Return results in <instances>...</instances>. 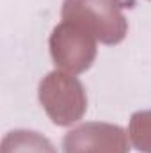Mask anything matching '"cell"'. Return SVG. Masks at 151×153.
<instances>
[{"label":"cell","instance_id":"1","mask_svg":"<svg viewBox=\"0 0 151 153\" xmlns=\"http://www.w3.org/2000/svg\"><path fill=\"white\" fill-rule=\"evenodd\" d=\"M126 0H64L61 16L89 30L103 45H119L128 34Z\"/></svg>","mask_w":151,"mask_h":153},{"label":"cell","instance_id":"2","mask_svg":"<svg viewBox=\"0 0 151 153\" xmlns=\"http://www.w3.org/2000/svg\"><path fill=\"white\" fill-rule=\"evenodd\" d=\"M39 103L57 126H71L87 111V93L84 84L71 73L53 70L39 82Z\"/></svg>","mask_w":151,"mask_h":153},{"label":"cell","instance_id":"3","mask_svg":"<svg viewBox=\"0 0 151 153\" xmlns=\"http://www.w3.org/2000/svg\"><path fill=\"white\" fill-rule=\"evenodd\" d=\"M48 46L53 64L71 75L87 71L98 53V39L84 27L66 20L52 30Z\"/></svg>","mask_w":151,"mask_h":153},{"label":"cell","instance_id":"4","mask_svg":"<svg viewBox=\"0 0 151 153\" xmlns=\"http://www.w3.org/2000/svg\"><path fill=\"white\" fill-rule=\"evenodd\" d=\"M64 153H130L128 134L123 126L89 121L71 128L62 139Z\"/></svg>","mask_w":151,"mask_h":153},{"label":"cell","instance_id":"5","mask_svg":"<svg viewBox=\"0 0 151 153\" xmlns=\"http://www.w3.org/2000/svg\"><path fill=\"white\" fill-rule=\"evenodd\" d=\"M0 153H57V148L43 134L18 128L4 135Z\"/></svg>","mask_w":151,"mask_h":153},{"label":"cell","instance_id":"6","mask_svg":"<svg viewBox=\"0 0 151 153\" xmlns=\"http://www.w3.org/2000/svg\"><path fill=\"white\" fill-rule=\"evenodd\" d=\"M132 146L141 153H151V109L133 112L128 123Z\"/></svg>","mask_w":151,"mask_h":153},{"label":"cell","instance_id":"7","mask_svg":"<svg viewBox=\"0 0 151 153\" xmlns=\"http://www.w3.org/2000/svg\"><path fill=\"white\" fill-rule=\"evenodd\" d=\"M150 2H151V0H150Z\"/></svg>","mask_w":151,"mask_h":153}]
</instances>
